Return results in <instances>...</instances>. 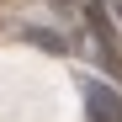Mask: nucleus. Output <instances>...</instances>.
I'll list each match as a JSON object with an SVG mask.
<instances>
[{
	"instance_id": "nucleus-2",
	"label": "nucleus",
	"mask_w": 122,
	"mask_h": 122,
	"mask_svg": "<svg viewBox=\"0 0 122 122\" xmlns=\"http://www.w3.org/2000/svg\"><path fill=\"white\" fill-rule=\"evenodd\" d=\"M27 37V43H37V48H53V53H64V37H58V32H43V27H37V32H21Z\"/></svg>"
},
{
	"instance_id": "nucleus-1",
	"label": "nucleus",
	"mask_w": 122,
	"mask_h": 122,
	"mask_svg": "<svg viewBox=\"0 0 122 122\" xmlns=\"http://www.w3.org/2000/svg\"><path fill=\"white\" fill-rule=\"evenodd\" d=\"M85 117L90 122H122V96L112 85H101V80H85Z\"/></svg>"
},
{
	"instance_id": "nucleus-3",
	"label": "nucleus",
	"mask_w": 122,
	"mask_h": 122,
	"mask_svg": "<svg viewBox=\"0 0 122 122\" xmlns=\"http://www.w3.org/2000/svg\"><path fill=\"white\" fill-rule=\"evenodd\" d=\"M117 16H122V0H117Z\"/></svg>"
}]
</instances>
